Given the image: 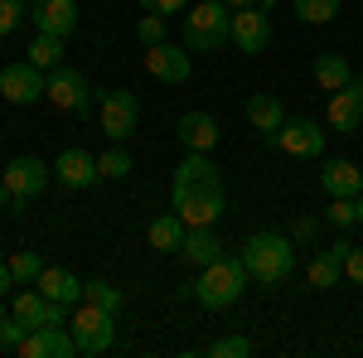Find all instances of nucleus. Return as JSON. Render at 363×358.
Listing matches in <instances>:
<instances>
[{
	"instance_id": "nucleus-26",
	"label": "nucleus",
	"mask_w": 363,
	"mask_h": 358,
	"mask_svg": "<svg viewBox=\"0 0 363 358\" xmlns=\"http://www.w3.org/2000/svg\"><path fill=\"white\" fill-rule=\"evenodd\" d=\"M97 169H102V179H126L136 165H131V150H126L121 140H112V150L97 155Z\"/></svg>"
},
{
	"instance_id": "nucleus-24",
	"label": "nucleus",
	"mask_w": 363,
	"mask_h": 358,
	"mask_svg": "<svg viewBox=\"0 0 363 358\" xmlns=\"http://www.w3.org/2000/svg\"><path fill=\"white\" fill-rule=\"evenodd\" d=\"M349 78H354V68H349V58H344V54H320V58H315V83L325 87V92H339Z\"/></svg>"
},
{
	"instance_id": "nucleus-28",
	"label": "nucleus",
	"mask_w": 363,
	"mask_h": 358,
	"mask_svg": "<svg viewBox=\"0 0 363 358\" xmlns=\"http://www.w3.org/2000/svg\"><path fill=\"white\" fill-rule=\"evenodd\" d=\"M339 276H344V262H339L335 252H320V257L310 262V286H320V291H330Z\"/></svg>"
},
{
	"instance_id": "nucleus-17",
	"label": "nucleus",
	"mask_w": 363,
	"mask_h": 358,
	"mask_svg": "<svg viewBox=\"0 0 363 358\" xmlns=\"http://www.w3.org/2000/svg\"><path fill=\"white\" fill-rule=\"evenodd\" d=\"M63 310H68V305L49 301L44 291H20V296H15V310H10V315H20L29 330H39V325H63Z\"/></svg>"
},
{
	"instance_id": "nucleus-38",
	"label": "nucleus",
	"mask_w": 363,
	"mask_h": 358,
	"mask_svg": "<svg viewBox=\"0 0 363 358\" xmlns=\"http://www.w3.org/2000/svg\"><path fill=\"white\" fill-rule=\"evenodd\" d=\"M20 281H15V272H10V262H0V296H10Z\"/></svg>"
},
{
	"instance_id": "nucleus-30",
	"label": "nucleus",
	"mask_w": 363,
	"mask_h": 358,
	"mask_svg": "<svg viewBox=\"0 0 363 358\" xmlns=\"http://www.w3.org/2000/svg\"><path fill=\"white\" fill-rule=\"evenodd\" d=\"M44 267H49V262H44L39 252H15V257H10V272H15V281H20V286H25V281H39V272H44Z\"/></svg>"
},
{
	"instance_id": "nucleus-9",
	"label": "nucleus",
	"mask_w": 363,
	"mask_h": 358,
	"mask_svg": "<svg viewBox=\"0 0 363 358\" xmlns=\"http://www.w3.org/2000/svg\"><path fill=\"white\" fill-rule=\"evenodd\" d=\"M49 174H54V169L44 165L39 155H15V160L5 165V174H0V184L15 194V203H25V198H39V194L49 189Z\"/></svg>"
},
{
	"instance_id": "nucleus-35",
	"label": "nucleus",
	"mask_w": 363,
	"mask_h": 358,
	"mask_svg": "<svg viewBox=\"0 0 363 358\" xmlns=\"http://www.w3.org/2000/svg\"><path fill=\"white\" fill-rule=\"evenodd\" d=\"M25 20V10H20V0H0V34H15V25Z\"/></svg>"
},
{
	"instance_id": "nucleus-5",
	"label": "nucleus",
	"mask_w": 363,
	"mask_h": 358,
	"mask_svg": "<svg viewBox=\"0 0 363 358\" xmlns=\"http://www.w3.org/2000/svg\"><path fill=\"white\" fill-rule=\"evenodd\" d=\"M68 330H73L78 354H87V358H92V354H107V349L116 344V315L83 301V310L73 315V325H68Z\"/></svg>"
},
{
	"instance_id": "nucleus-22",
	"label": "nucleus",
	"mask_w": 363,
	"mask_h": 358,
	"mask_svg": "<svg viewBox=\"0 0 363 358\" xmlns=\"http://www.w3.org/2000/svg\"><path fill=\"white\" fill-rule=\"evenodd\" d=\"M184 233H189V223L179 218V213H160V218L145 228V237H150L155 252H179L184 247Z\"/></svg>"
},
{
	"instance_id": "nucleus-8",
	"label": "nucleus",
	"mask_w": 363,
	"mask_h": 358,
	"mask_svg": "<svg viewBox=\"0 0 363 358\" xmlns=\"http://www.w3.org/2000/svg\"><path fill=\"white\" fill-rule=\"evenodd\" d=\"M97 121H102L107 140H126L131 131H136V121H140L136 92H126V87H107V92H102V107H97Z\"/></svg>"
},
{
	"instance_id": "nucleus-1",
	"label": "nucleus",
	"mask_w": 363,
	"mask_h": 358,
	"mask_svg": "<svg viewBox=\"0 0 363 358\" xmlns=\"http://www.w3.org/2000/svg\"><path fill=\"white\" fill-rule=\"evenodd\" d=\"M169 194H174V213L189 228H213L223 218V174H218V165L203 150L184 155V165L174 169Z\"/></svg>"
},
{
	"instance_id": "nucleus-23",
	"label": "nucleus",
	"mask_w": 363,
	"mask_h": 358,
	"mask_svg": "<svg viewBox=\"0 0 363 358\" xmlns=\"http://www.w3.org/2000/svg\"><path fill=\"white\" fill-rule=\"evenodd\" d=\"M247 121L262 131V136H272L281 121H286V107H281L272 92H257V97H247Z\"/></svg>"
},
{
	"instance_id": "nucleus-41",
	"label": "nucleus",
	"mask_w": 363,
	"mask_h": 358,
	"mask_svg": "<svg viewBox=\"0 0 363 358\" xmlns=\"http://www.w3.org/2000/svg\"><path fill=\"white\" fill-rule=\"evenodd\" d=\"M10 203H15V194H10L5 184H0V208H10Z\"/></svg>"
},
{
	"instance_id": "nucleus-20",
	"label": "nucleus",
	"mask_w": 363,
	"mask_h": 358,
	"mask_svg": "<svg viewBox=\"0 0 363 358\" xmlns=\"http://www.w3.org/2000/svg\"><path fill=\"white\" fill-rule=\"evenodd\" d=\"M179 257H184L189 267H199V272H203L208 262H218V257H223V237H218L213 228H189V233H184Z\"/></svg>"
},
{
	"instance_id": "nucleus-16",
	"label": "nucleus",
	"mask_w": 363,
	"mask_h": 358,
	"mask_svg": "<svg viewBox=\"0 0 363 358\" xmlns=\"http://www.w3.org/2000/svg\"><path fill=\"white\" fill-rule=\"evenodd\" d=\"M34 25H39V34L68 39L78 29V0H34Z\"/></svg>"
},
{
	"instance_id": "nucleus-45",
	"label": "nucleus",
	"mask_w": 363,
	"mask_h": 358,
	"mask_svg": "<svg viewBox=\"0 0 363 358\" xmlns=\"http://www.w3.org/2000/svg\"><path fill=\"white\" fill-rule=\"evenodd\" d=\"M0 354H5V349H0Z\"/></svg>"
},
{
	"instance_id": "nucleus-37",
	"label": "nucleus",
	"mask_w": 363,
	"mask_h": 358,
	"mask_svg": "<svg viewBox=\"0 0 363 358\" xmlns=\"http://www.w3.org/2000/svg\"><path fill=\"white\" fill-rule=\"evenodd\" d=\"M140 5H145L150 15H179V10H184V0H140Z\"/></svg>"
},
{
	"instance_id": "nucleus-27",
	"label": "nucleus",
	"mask_w": 363,
	"mask_h": 358,
	"mask_svg": "<svg viewBox=\"0 0 363 358\" xmlns=\"http://www.w3.org/2000/svg\"><path fill=\"white\" fill-rule=\"evenodd\" d=\"M83 301L87 305H97V310H121V305H126V296H121V291H116L112 281H83Z\"/></svg>"
},
{
	"instance_id": "nucleus-44",
	"label": "nucleus",
	"mask_w": 363,
	"mask_h": 358,
	"mask_svg": "<svg viewBox=\"0 0 363 358\" xmlns=\"http://www.w3.org/2000/svg\"><path fill=\"white\" fill-rule=\"evenodd\" d=\"M213 5H223V0H213Z\"/></svg>"
},
{
	"instance_id": "nucleus-12",
	"label": "nucleus",
	"mask_w": 363,
	"mask_h": 358,
	"mask_svg": "<svg viewBox=\"0 0 363 358\" xmlns=\"http://www.w3.org/2000/svg\"><path fill=\"white\" fill-rule=\"evenodd\" d=\"M15 354L20 358H73L78 344H73V334H63V325H39V330L25 334V344Z\"/></svg>"
},
{
	"instance_id": "nucleus-29",
	"label": "nucleus",
	"mask_w": 363,
	"mask_h": 358,
	"mask_svg": "<svg viewBox=\"0 0 363 358\" xmlns=\"http://www.w3.org/2000/svg\"><path fill=\"white\" fill-rule=\"evenodd\" d=\"M291 10H296L306 25H330L339 15V0H291Z\"/></svg>"
},
{
	"instance_id": "nucleus-42",
	"label": "nucleus",
	"mask_w": 363,
	"mask_h": 358,
	"mask_svg": "<svg viewBox=\"0 0 363 358\" xmlns=\"http://www.w3.org/2000/svg\"><path fill=\"white\" fill-rule=\"evenodd\" d=\"M223 5H228V10H247L252 0H223Z\"/></svg>"
},
{
	"instance_id": "nucleus-39",
	"label": "nucleus",
	"mask_w": 363,
	"mask_h": 358,
	"mask_svg": "<svg viewBox=\"0 0 363 358\" xmlns=\"http://www.w3.org/2000/svg\"><path fill=\"white\" fill-rule=\"evenodd\" d=\"M330 252H335L339 262H344V257H349V252H354V242H349V237H335V242H330Z\"/></svg>"
},
{
	"instance_id": "nucleus-6",
	"label": "nucleus",
	"mask_w": 363,
	"mask_h": 358,
	"mask_svg": "<svg viewBox=\"0 0 363 358\" xmlns=\"http://www.w3.org/2000/svg\"><path fill=\"white\" fill-rule=\"evenodd\" d=\"M44 97H49L58 111H73V116H87V111H92V87H87V78L78 68H63V63L49 73Z\"/></svg>"
},
{
	"instance_id": "nucleus-2",
	"label": "nucleus",
	"mask_w": 363,
	"mask_h": 358,
	"mask_svg": "<svg viewBox=\"0 0 363 358\" xmlns=\"http://www.w3.org/2000/svg\"><path fill=\"white\" fill-rule=\"evenodd\" d=\"M242 267H247V281H257V286H281L291 276V267H296V247L281 233H252Z\"/></svg>"
},
{
	"instance_id": "nucleus-43",
	"label": "nucleus",
	"mask_w": 363,
	"mask_h": 358,
	"mask_svg": "<svg viewBox=\"0 0 363 358\" xmlns=\"http://www.w3.org/2000/svg\"><path fill=\"white\" fill-rule=\"evenodd\" d=\"M359 223H363V194H359Z\"/></svg>"
},
{
	"instance_id": "nucleus-19",
	"label": "nucleus",
	"mask_w": 363,
	"mask_h": 358,
	"mask_svg": "<svg viewBox=\"0 0 363 358\" xmlns=\"http://www.w3.org/2000/svg\"><path fill=\"white\" fill-rule=\"evenodd\" d=\"M174 136L184 140L189 150H203V155H208V150L218 145V121H213L208 111H184L179 126H174Z\"/></svg>"
},
{
	"instance_id": "nucleus-7",
	"label": "nucleus",
	"mask_w": 363,
	"mask_h": 358,
	"mask_svg": "<svg viewBox=\"0 0 363 358\" xmlns=\"http://www.w3.org/2000/svg\"><path fill=\"white\" fill-rule=\"evenodd\" d=\"M267 140H272L277 150H286V155H296V160H315V155L325 150V126L310 121V116H296V121H281Z\"/></svg>"
},
{
	"instance_id": "nucleus-25",
	"label": "nucleus",
	"mask_w": 363,
	"mask_h": 358,
	"mask_svg": "<svg viewBox=\"0 0 363 358\" xmlns=\"http://www.w3.org/2000/svg\"><path fill=\"white\" fill-rule=\"evenodd\" d=\"M29 63H34V68H44V73H54L58 63H63V39H54V34H39V39L29 44Z\"/></svg>"
},
{
	"instance_id": "nucleus-34",
	"label": "nucleus",
	"mask_w": 363,
	"mask_h": 358,
	"mask_svg": "<svg viewBox=\"0 0 363 358\" xmlns=\"http://www.w3.org/2000/svg\"><path fill=\"white\" fill-rule=\"evenodd\" d=\"M136 34H140L145 49H150V44H165V15H150V10H145V20L136 25Z\"/></svg>"
},
{
	"instance_id": "nucleus-18",
	"label": "nucleus",
	"mask_w": 363,
	"mask_h": 358,
	"mask_svg": "<svg viewBox=\"0 0 363 358\" xmlns=\"http://www.w3.org/2000/svg\"><path fill=\"white\" fill-rule=\"evenodd\" d=\"M320 184H325L330 198H359L363 194V169L354 165V160H325Z\"/></svg>"
},
{
	"instance_id": "nucleus-14",
	"label": "nucleus",
	"mask_w": 363,
	"mask_h": 358,
	"mask_svg": "<svg viewBox=\"0 0 363 358\" xmlns=\"http://www.w3.org/2000/svg\"><path fill=\"white\" fill-rule=\"evenodd\" d=\"M145 73L160 78V83H189L194 63H189L184 49H174V44H150L145 49Z\"/></svg>"
},
{
	"instance_id": "nucleus-40",
	"label": "nucleus",
	"mask_w": 363,
	"mask_h": 358,
	"mask_svg": "<svg viewBox=\"0 0 363 358\" xmlns=\"http://www.w3.org/2000/svg\"><path fill=\"white\" fill-rule=\"evenodd\" d=\"M296 237H301V242H310V237H315V223L301 218V223H296Z\"/></svg>"
},
{
	"instance_id": "nucleus-33",
	"label": "nucleus",
	"mask_w": 363,
	"mask_h": 358,
	"mask_svg": "<svg viewBox=\"0 0 363 358\" xmlns=\"http://www.w3.org/2000/svg\"><path fill=\"white\" fill-rule=\"evenodd\" d=\"M325 218L335 223V228H354V223H359V198H330Z\"/></svg>"
},
{
	"instance_id": "nucleus-21",
	"label": "nucleus",
	"mask_w": 363,
	"mask_h": 358,
	"mask_svg": "<svg viewBox=\"0 0 363 358\" xmlns=\"http://www.w3.org/2000/svg\"><path fill=\"white\" fill-rule=\"evenodd\" d=\"M34 286H39L49 301H58V305H78V301H83V281L68 272V267H44Z\"/></svg>"
},
{
	"instance_id": "nucleus-36",
	"label": "nucleus",
	"mask_w": 363,
	"mask_h": 358,
	"mask_svg": "<svg viewBox=\"0 0 363 358\" xmlns=\"http://www.w3.org/2000/svg\"><path fill=\"white\" fill-rule=\"evenodd\" d=\"M344 276H349L354 286H363V247H354L349 257H344Z\"/></svg>"
},
{
	"instance_id": "nucleus-11",
	"label": "nucleus",
	"mask_w": 363,
	"mask_h": 358,
	"mask_svg": "<svg viewBox=\"0 0 363 358\" xmlns=\"http://www.w3.org/2000/svg\"><path fill=\"white\" fill-rule=\"evenodd\" d=\"M233 44L242 54H267L272 49V15L267 10H233Z\"/></svg>"
},
{
	"instance_id": "nucleus-13",
	"label": "nucleus",
	"mask_w": 363,
	"mask_h": 358,
	"mask_svg": "<svg viewBox=\"0 0 363 358\" xmlns=\"http://www.w3.org/2000/svg\"><path fill=\"white\" fill-rule=\"evenodd\" d=\"M325 121H330L335 131H359V121H363V78H349V83L330 97Z\"/></svg>"
},
{
	"instance_id": "nucleus-32",
	"label": "nucleus",
	"mask_w": 363,
	"mask_h": 358,
	"mask_svg": "<svg viewBox=\"0 0 363 358\" xmlns=\"http://www.w3.org/2000/svg\"><path fill=\"white\" fill-rule=\"evenodd\" d=\"M247 354H252V339H242V334H228V339L208 344V358H247Z\"/></svg>"
},
{
	"instance_id": "nucleus-15",
	"label": "nucleus",
	"mask_w": 363,
	"mask_h": 358,
	"mask_svg": "<svg viewBox=\"0 0 363 358\" xmlns=\"http://www.w3.org/2000/svg\"><path fill=\"white\" fill-rule=\"evenodd\" d=\"M54 179L68 184V189H92V184L102 179V169H97V160H92L87 150L73 145V150H63V155L54 160Z\"/></svg>"
},
{
	"instance_id": "nucleus-4",
	"label": "nucleus",
	"mask_w": 363,
	"mask_h": 358,
	"mask_svg": "<svg viewBox=\"0 0 363 358\" xmlns=\"http://www.w3.org/2000/svg\"><path fill=\"white\" fill-rule=\"evenodd\" d=\"M223 44H233V10L228 5H213V0H199L194 10L184 15V49L213 54Z\"/></svg>"
},
{
	"instance_id": "nucleus-31",
	"label": "nucleus",
	"mask_w": 363,
	"mask_h": 358,
	"mask_svg": "<svg viewBox=\"0 0 363 358\" xmlns=\"http://www.w3.org/2000/svg\"><path fill=\"white\" fill-rule=\"evenodd\" d=\"M25 334H29V325L20 315H0V349H5V354H15V349L25 344Z\"/></svg>"
},
{
	"instance_id": "nucleus-10",
	"label": "nucleus",
	"mask_w": 363,
	"mask_h": 358,
	"mask_svg": "<svg viewBox=\"0 0 363 358\" xmlns=\"http://www.w3.org/2000/svg\"><path fill=\"white\" fill-rule=\"evenodd\" d=\"M44 83H49V73L34 68L29 58H25V63H5V68H0V97L15 102V107L39 102V97H44Z\"/></svg>"
},
{
	"instance_id": "nucleus-3",
	"label": "nucleus",
	"mask_w": 363,
	"mask_h": 358,
	"mask_svg": "<svg viewBox=\"0 0 363 358\" xmlns=\"http://www.w3.org/2000/svg\"><path fill=\"white\" fill-rule=\"evenodd\" d=\"M242 291H247V267H242V257H228L223 252L218 262L203 267V276H199V286H194V301L208 305V310H228Z\"/></svg>"
}]
</instances>
